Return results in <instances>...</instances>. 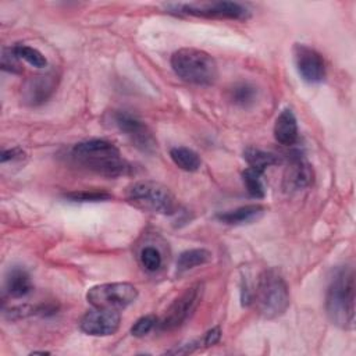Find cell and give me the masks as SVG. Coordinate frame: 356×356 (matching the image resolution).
Returning <instances> with one entry per match:
<instances>
[{
    "label": "cell",
    "mask_w": 356,
    "mask_h": 356,
    "mask_svg": "<svg viewBox=\"0 0 356 356\" xmlns=\"http://www.w3.org/2000/svg\"><path fill=\"white\" fill-rule=\"evenodd\" d=\"M170 157L178 168H181L184 171H188V172L197 171L202 165L200 156L195 150H192L189 147H185V146L172 147L170 150Z\"/></svg>",
    "instance_id": "17"
},
{
    "label": "cell",
    "mask_w": 356,
    "mask_h": 356,
    "mask_svg": "<svg viewBox=\"0 0 356 356\" xmlns=\"http://www.w3.org/2000/svg\"><path fill=\"white\" fill-rule=\"evenodd\" d=\"M24 157V152L19 147H13V149H7L3 150L0 161L4 164L7 161H13V160H19Z\"/></svg>",
    "instance_id": "28"
},
{
    "label": "cell",
    "mask_w": 356,
    "mask_h": 356,
    "mask_svg": "<svg viewBox=\"0 0 356 356\" xmlns=\"http://www.w3.org/2000/svg\"><path fill=\"white\" fill-rule=\"evenodd\" d=\"M293 61L300 78L307 83H320L325 78V64L321 54L310 46L296 43Z\"/></svg>",
    "instance_id": "10"
},
{
    "label": "cell",
    "mask_w": 356,
    "mask_h": 356,
    "mask_svg": "<svg viewBox=\"0 0 356 356\" xmlns=\"http://www.w3.org/2000/svg\"><path fill=\"white\" fill-rule=\"evenodd\" d=\"M298 121L291 108H284L274 124V138L280 145L291 146L298 140Z\"/></svg>",
    "instance_id": "14"
},
{
    "label": "cell",
    "mask_w": 356,
    "mask_h": 356,
    "mask_svg": "<svg viewBox=\"0 0 356 356\" xmlns=\"http://www.w3.org/2000/svg\"><path fill=\"white\" fill-rule=\"evenodd\" d=\"M138 298V289L129 282L99 284L88 289L86 300L97 309L121 310Z\"/></svg>",
    "instance_id": "6"
},
{
    "label": "cell",
    "mask_w": 356,
    "mask_h": 356,
    "mask_svg": "<svg viewBox=\"0 0 356 356\" xmlns=\"http://www.w3.org/2000/svg\"><path fill=\"white\" fill-rule=\"evenodd\" d=\"M325 310L332 324L343 330L355 328V270L352 266L338 267L325 293Z\"/></svg>",
    "instance_id": "1"
},
{
    "label": "cell",
    "mask_w": 356,
    "mask_h": 356,
    "mask_svg": "<svg viewBox=\"0 0 356 356\" xmlns=\"http://www.w3.org/2000/svg\"><path fill=\"white\" fill-rule=\"evenodd\" d=\"M33 289L29 273L21 267L14 266L8 270L6 277V292L11 298H24Z\"/></svg>",
    "instance_id": "16"
},
{
    "label": "cell",
    "mask_w": 356,
    "mask_h": 356,
    "mask_svg": "<svg viewBox=\"0 0 356 356\" xmlns=\"http://www.w3.org/2000/svg\"><path fill=\"white\" fill-rule=\"evenodd\" d=\"M156 323L157 320L154 316H143L134 323V325L131 327V334L136 338H142L154 328Z\"/></svg>",
    "instance_id": "25"
},
{
    "label": "cell",
    "mask_w": 356,
    "mask_h": 356,
    "mask_svg": "<svg viewBox=\"0 0 356 356\" xmlns=\"http://www.w3.org/2000/svg\"><path fill=\"white\" fill-rule=\"evenodd\" d=\"M13 50L18 58L25 60L28 64H31L35 68H44L47 65V58L35 47L17 43L13 46Z\"/></svg>",
    "instance_id": "21"
},
{
    "label": "cell",
    "mask_w": 356,
    "mask_h": 356,
    "mask_svg": "<svg viewBox=\"0 0 356 356\" xmlns=\"http://www.w3.org/2000/svg\"><path fill=\"white\" fill-rule=\"evenodd\" d=\"M264 213V207L260 204H246L235 210L218 213L216 218L227 225H243L259 220Z\"/></svg>",
    "instance_id": "15"
},
{
    "label": "cell",
    "mask_w": 356,
    "mask_h": 356,
    "mask_svg": "<svg viewBox=\"0 0 356 356\" xmlns=\"http://www.w3.org/2000/svg\"><path fill=\"white\" fill-rule=\"evenodd\" d=\"M221 338V330L220 327H213L211 330H209L203 337L202 339H199L200 342V346L204 345V346H213L216 345Z\"/></svg>",
    "instance_id": "27"
},
{
    "label": "cell",
    "mask_w": 356,
    "mask_h": 356,
    "mask_svg": "<svg viewBox=\"0 0 356 356\" xmlns=\"http://www.w3.org/2000/svg\"><path fill=\"white\" fill-rule=\"evenodd\" d=\"M57 86V76L53 72L35 75L25 81L22 86L24 103L29 106H39L49 100Z\"/></svg>",
    "instance_id": "12"
},
{
    "label": "cell",
    "mask_w": 356,
    "mask_h": 356,
    "mask_svg": "<svg viewBox=\"0 0 356 356\" xmlns=\"http://www.w3.org/2000/svg\"><path fill=\"white\" fill-rule=\"evenodd\" d=\"M140 263L142 266L150 271V273H154L157 271L161 264H163V257L159 252L157 248L154 246H145L142 250H140Z\"/></svg>",
    "instance_id": "24"
},
{
    "label": "cell",
    "mask_w": 356,
    "mask_h": 356,
    "mask_svg": "<svg viewBox=\"0 0 356 356\" xmlns=\"http://www.w3.org/2000/svg\"><path fill=\"white\" fill-rule=\"evenodd\" d=\"M231 100L242 107H246L249 104H252L256 100L257 96V90L253 85L248 83V82H241L236 83L232 89H231Z\"/></svg>",
    "instance_id": "22"
},
{
    "label": "cell",
    "mask_w": 356,
    "mask_h": 356,
    "mask_svg": "<svg viewBox=\"0 0 356 356\" xmlns=\"http://www.w3.org/2000/svg\"><path fill=\"white\" fill-rule=\"evenodd\" d=\"M184 14L202 18L214 19H235L245 21L250 17V11L246 6L236 1H213L200 4H181L175 7Z\"/></svg>",
    "instance_id": "8"
},
{
    "label": "cell",
    "mask_w": 356,
    "mask_h": 356,
    "mask_svg": "<svg viewBox=\"0 0 356 356\" xmlns=\"http://www.w3.org/2000/svg\"><path fill=\"white\" fill-rule=\"evenodd\" d=\"M263 172L248 167L243 172H242V179L245 184V188L248 191V193L252 197L256 199H261L266 195V189H264V184H263Z\"/></svg>",
    "instance_id": "20"
},
{
    "label": "cell",
    "mask_w": 356,
    "mask_h": 356,
    "mask_svg": "<svg viewBox=\"0 0 356 356\" xmlns=\"http://www.w3.org/2000/svg\"><path fill=\"white\" fill-rule=\"evenodd\" d=\"M127 202L143 211L171 214L175 210V199L171 191L160 182L143 179L127 188Z\"/></svg>",
    "instance_id": "5"
},
{
    "label": "cell",
    "mask_w": 356,
    "mask_h": 356,
    "mask_svg": "<svg viewBox=\"0 0 356 356\" xmlns=\"http://www.w3.org/2000/svg\"><path fill=\"white\" fill-rule=\"evenodd\" d=\"M71 156L79 165L108 178L131 172V164L121 157L115 145L104 139L79 142L71 149Z\"/></svg>",
    "instance_id": "2"
},
{
    "label": "cell",
    "mask_w": 356,
    "mask_h": 356,
    "mask_svg": "<svg viewBox=\"0 0 356 356\" xmlns=\"http://www.w3.org/2000/svg\"><path fill=\"white\" fill-rule=\"evenodd\" d=\"M211 260V252L203 248L184 250L177 259V271L185 273L197 266H203Z\"/></svg>",
    "instance_id": "18"
},
{
    "label": "cell",
    "mask_w": 356,
    "mask_h": 356,
    "mask_svg": "<svg viewBox=\"0 0 356 356\" xmlns=\"http://www.w3.org/2000/svg\"><path fill=\"white\" fill-rule=\"evenodd\" d=\"M170 63L174 72L188 83L210 86L218 78L216 60L207 51L200 49H179L172 53Z\"/></svg>",
    "instance_id": "3"
},
{
    "label": "cell",
    "mask_w": 356,
    "mask_h": 356,
    "mask_svg": "<svg viewBox=\"0 0 356 356\" xmlns=\"http://www.w3.org/2000/svg\"><path fill=\"white\" fill-rule=\"evenodd\" d=\"M114 125L129 139V142L143 153H153L157 149V140L149 127L127 111L113 114Z\"/></svg>",
    "instance_id": "9"
},
{
    "label": "cell",
    "mask_w": 356,
    "mask_h": 356,
    "mask_svg": "<svg viewBox=\"0 0 356 356\" xmlns=\"http://www.w3.org/2000/svg\"><path fill=\"white\" fill-rule=\"evenodd\" d=\"M203 296V284L197 282L185 289L165 310L163 318L160 320L161 330H175L181 327L196 310Z\"/></svg>",
    "instance_id": "7"
},
{
    "label": "cell",
    "mask_w": 356,
    "mask_h": 356,
    "mask_svg": "<svg viewBox=\"0 0 356 356\" xmlns=\"http://www.w3.org/2000/svg\"><path fill=\"white\" fill-rule=\"evenodd\" d=\"M313 184V170L307 161L298 157L293 159L284 172L282 188L285 192L302 191Z\"/></svg>",
    "instance_id": "13"
},
{
    "label": "cell",
    "mask_w": 356,
    "mask_h": 356,
    "mask_svg": "<svg viewBox=\"0 0 356 356\" xmlns=\"http://www.w3.org/2000/svg\"><path fill=\"white\" fill-rule=\"evenodd\" d=\"M65 199L71 202H79V203H88V202H106L113 199V195L106 191H72L64 195Z\"/></svg>",
    "instance_id": "23"
},
{
    "label": "cell",
    "mask_w": 356,
    "mask_h": 356,
    "mask_svg": "<svg viewBox=\"0 0 356 356\" xmlns=\"http://www.w3.org/2000/svg\"><path fill=\"white\" fill-rule=\"evenodd\" d=\"M18 57L14 53L13 49H4L3 54H1V68L4 71L13 72V74H19L22 71L19 63H18Z\"/></svg>",
    "instance_id": "26"
},
{
    "label": "cell",
    "mask_w": 356,
    "mask_h": 356,
    "mask_svg": "<svg viewBox=\"0 0 356 356\" xmlns=\"http://www.w3.org/2000/svg\"><path fill=\"white\" fill-rule=\"evenodd\" d=\"M243 157L248 161L250 168H254L260 172H264L267 167L278 163L277 156H274L273 153H268V152H264L260 149H254V147L246 149L243 153Z\"/></svg>",
    "instance_id": "19"
},
{
    "label": "cell",
    "mask_w": 356,
    "mask_h": 356,
    "mask_svg": "<svg viewBox=\"0 0 356 356\" xmlns=\"http://www.w3.org/2000/svg\"><path fill=\"white\" fill-rule=\"evenodd\" d=\"M121 324V314L118 310L97 309L86 312L81 321L79 328L88 335L108 337L118 331Z\"/></svg>",
    "instance_id": "11"
},
{
    "label": "cell",
    "mask_w": 356,
    "mask_h": 356,
    "mask_svg": "<svg viewBox=\"0 0 356 356\" xmlns=\"http://www.w3.org/2000/svg\"><path fill=\"white\" fill-rule=\"evenodd\" d=\"M254 303L259 313L266 318H275L285 313L289 306V289L280 273L270 268L260 274Z\"/></svg>",
    "instance_id": "4"
}]
</instances>
